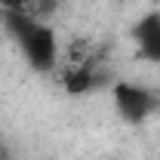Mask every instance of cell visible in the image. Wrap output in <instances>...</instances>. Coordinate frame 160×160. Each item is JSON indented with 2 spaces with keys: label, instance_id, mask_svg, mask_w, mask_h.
Wrapping results in <instances>:
<instances>
[{
  "label": "cell",
  "instance_id": "cell-1",
  "mask_svg": "<svg viewBox=\"0 0 160 160\" xmlns=\"http://www.w3.org/2000/svg\"><path fill=\"white\" fill-rule=\"evenodd\" d=\"M6 16V28L12 40L19 43L22 56L28 59V65L46 74L56 68L59 62V40H56V31L40 19H31V16H22V12H3Z\"/></svg>",
  "mask_w": 160,
  "mask_h": 160
},
{
  "label": "cell",
  "instance_id": "cell-2",
  "mask_svg": "<svg viewBox=\"0 0 160 160\" xmlns=\"http://www.w3.org/2000/svg\"><path fill=\"white\" fill-rule=\"evenodd\" d=\"M154 92L151 89H145L139 83H129V80H120L117 86H114V108H117V114L126 123H145V120L154 114Z\"/></svg>",
  "mask_w": 160,
  "mask_h": 160
},
{
  "label": "cell",
  "instance_id": "cell-3",
  "mask_svg": "<svg viewBox=\"0 0 160 160\" xmlns=\"http://www.w3.org/2000/svg\"><path fill=\"white\" fill-rule=\"evenodd\" d=\"M136 40H139L142 56H148L151 62H160V12L136 25Z\"/></svg>",
  "mask_w": 160,
  "mask_h": 160
},
{
  "label": "cell",
  "instance_id": "cell-4",
  "mask_svg": "<svg viewBox=\"0 0 160 160\" xmlns=\"http://www.w3.org/2000/svg\"><path fill=\"white\" fill-rule=\"evenodd\" d=\"M92 86H96V71H92L89 62H80V65H74V68L65 74V89H68L71 96H83V92H89Z\"/></svg>",
  "mask_w": 160,
  "mask_h": 160
}]
</instances>
